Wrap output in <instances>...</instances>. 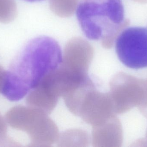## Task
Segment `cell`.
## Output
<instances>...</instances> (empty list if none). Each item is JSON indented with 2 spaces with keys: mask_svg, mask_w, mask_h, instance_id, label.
<instances>
[{
  "mask_svg": "<svg viewBox=\"0 0 147 147\" xmlns=\"http://www.w3.org/2000/svg\"><path fill=\"white\" fill-rule=\"evenodd\" d=\"M146 140L147 142V132H146Z\"/></svg>",
  "mask_w": 147,
  "mask_h": 147,
  "instance_id": "16",
  "label": "cell"
},
{
  "mask_svg": "<svg viewBox=\"0 0 147 147\" xmlns=\"http://www.w3.org/2000/svg\"><path fill=\"white\" fill-rule=\"evenodd\" d=\"M6 71L0 65V92L1 91Z\"/></svg>",
  "mask_w": 147,
  "mask_h": 147,
  "instance_id": "13",
  "label": "cell"
},
{
  "mask_svg": "<svg viewBox=\"0 0 147 147\" xmlns=\"http://www.w3.org/2000/svg\"><path fill=\"white\" fill-rule=\"evenodd\" d=\"M17 13L15 0H0V22H11L16 17Z\"/></svg>",
  "mask_w": 147,
  "mask_h": 147,
  "instance_id": "11",
  "label": "cell"
},
{
  "mask_svg": "<svg viewBox=\"0 0 147 147\" xmlns=\"http://www.w3.org/2000/svg\"><path fill=\"white\" fill-rule=\"evenodd\" d=\"M109 93L116 114L140 110L147 102V81L119 72L111 80Z\"/></svg>",
  "mask_w": 147,
  "mask_h": 147,
  "instance_id": "4",
  "label": "cell"
},
{
  "mask_svg": "<svg viewBox=\"0 0 147 147\" xmlns=\"http://www.w3.org/2000/svg\"><path fill=\"white\" fill-rule=\"evenodd\" d=\"M117 54L127 67H147V28L134 27L123 30L115 41Z\"/></svg>",
  "mask_w": 147,
  "mask_h": 147,
  "instance_id": "5",
  "label": "cell"
},
{
  "mask_svg": "<svg viewBox=\"0 0 147 147\" xmlns=\"http://www.w3.org/2000/svg\"><path fill=\"white\" fill-rule=\"evenodd\" d=\"M76 15L85 36L100 41L104 48L113 47L120 33L129 26L121 0H80Z\"/></svg>",
  "mask_w": 147,
  "mask_h": 147,
  "instance_id": "2",
  "label": "cell"
},
{
  "mask_svg": "<svg viewBox=\"0 0 147 147\" xmlns=\"http://www.w3.org/2000/svg\"><path fill=\"white\" fill-rule=\"evenodd\" d=\"M58 42L40 36L28 42L6 71L1 93L11 102L21 100L62 61Z\"/></svg>",
  "mask_w": 147,
  "mask_h": 147,
  "instance_id": "1",
  "label": "cell"
},
{
  "mask_svg": "<svg viewBox=\"0 0 147 147\" xmlns=\"http://www.w3.org/2000/svg\"><path fill=\"white\" fill-rule=\"evenodd\" d=\"M5 119L11 128L28 135L30 142L27 146H51L59 138L56 123L48 114L36 108L15 106L6 113Z\"/></svg>",
  "mask_w": 147,
  "mask_h": 147,
  "instance_id": "3",
  "label": "cell"
},
{
  "mask_svg": "<svg viewBox=\"0 0 147 147\" xmlns=\"http://www.w3.org/2000/svg\"><path fill=\"white\" fill-rule=\"evenodd\" d=\"M92 138L93 147L121 146L123 135L120 120L114 116L102 124L92 127Z\"/></svg>",
  "mask_w": 147,
  "mask_h": 147,
  "instance_id": "8",
  "label": "cell"
},
{
  "mask_svg": "<svg viewBox=\"0 0 147 147\" xmlns=\"http://www.w3.org/2000/svg\"><path fill=\"white\" fill-rule=\"evenodd\" d=\"M93 56L91 44L83 38L76 37L65 45L60 66L71 75L86 77Z\"/></svg>",
  "mask_w": 147,
  "mask_h": 147,
  "instance_id": "6",
  "label": "cell"
},
{
  "mask_svg": "<svg viewBox=\"0 0 147 147\" xmlns=\"http://www.w3.org/2000/svg\"><path fill=\"white\" fill-rule=\"evenodd\" d=\"M24 1L30 2H38L40 1H43V0H24Z\"/></svg>",
  "mask_w": 147,
  "mask_h": 147,
  "instance_id": "15",
  "label": "cell"
},
{
  "mask_svg": "<svg viewBox=\"0 0 147 147\" xmlns=\"http://www.w3.org/2000/svg\"><path fill=\"white\" fill-rule=\"evenodd\" d=\"M78 2V0H50V8L58 16L69 17L74 13Z\"/></svg>",
  "mask_w": 147,
  "mask_h": 147,
  "instance_id": "9",
  "label": "cell"
},
{
  "mask_svg": "<svg viewBox=\"0 0 147 147\" xmlns=\"http://www.w3.org/2000/svg\"><path fill=\"white\" fill-rule=\"evenodd\" d=\"M88 135L84 131L80 130H71L66 131L59 135L58 144H89Z\"/></svg>",
  "mask_w": 147,
  "mask_h": 147,
  "instance_id": "10",
  "label": "cell"
},
{
  "mask_svg": "<svg viewBox=\"0 0 147 147\" xmlns=\"http://www.w3.org/2000/svg\"><path fill=\"white\" fill-rule=\"evenodd\" d=\"M18 146L17 142L7 135V122L0 114V147Z\"/></svg>",
  "mask_w": 147,
  "mask_h": 147,
  "instance_id": "12",
  "label": "cell"
},
{
  "mask_svg": "<svg viewBox=\"0 0 147 147\" xmlns=\"http://www.w3.org/2000/svg\"><path fill=\"white\" fill-rule=\"evenodd\" d=\"M140 3H147V0H134Z\"/></svg>",
  "mask_w": 147,
  "mask_h": 147,
  "instance_id": "14",
  "label": "cell"
},
{
  "mask_svg": "<svg viewBox=\"0 0 147 147\" xmlns=\"http://www.w3.org/2000/svg\"><path fill=\"white\" fill-rule=\"evenodd\" d=\"M116 115L109 92H100L95 87L84 98L78 116L92 127L102 124Z\"/></svg>",
  "mask_w": 147,
  "mask_h": 147,
  "instance_id": "7",
  "label": "cell"
}]
</instances>
